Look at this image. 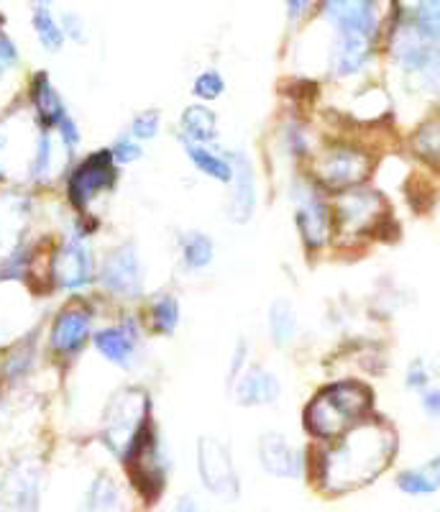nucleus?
<instances>
[{"mask_svg": "<svg viewBox=\"0 0 440 512\" xmlns=\"http://www.w3.org/2000/svg\"><path fill=\"white\" fill-rule=\"evenodd\" d=\"M18 62V52L16 47H13V41L8 39V36L0 34V77L6 75L11 67H16Z\"/></svg>", "mask_w": 440, "mask_h": 512, "instance_id": "38", "label": "nucleus"}, {"mask_svg": "<svg viewBox=\"0 0 440 512\" xmlns=\"http://www.w3.org/2000/svg\"><path fill=\"white\" fill-rule=\"evenodd\" d=\"M116 177V159H113L110 149L90 154L85 162L77 164V169L70 177V185H67L72 205H75V208L90 205L98 198L100 192L110 190V187L116 185Z\"/></svg>", "mask_w": 440, "mask_h": 512, "instance_id": "9", "label": "nucleus"}, {"mask_svg": "<svg viewBox=\"0 0 440 512\" xmlns=\"http://www.w3.org/2000/svg\"><path fill=\"white\" fill-rule=\"evenodd\" d=\"M57 131H59V136H62V141H64V146H67V149H75V146L80 144V128H77L75 118H72V116L64 118V121L59 123Z\"/></svg>", "mask_w": 440, "mask_h": 512, "instance_id": "39", "label": "nucleus"}, {"mask_svg": "<svg viewBox=\"0 0 440 512\" xmlns=\"http://www.w3.org/2000/svg\"><path fill=\"white\" fill-rule=\"evenodd\" d=\"M110 154H113L116 164H131V162H136L141 154H144V149H141V144L134 139V136L123 134L121 139H116V144H113Z\"/></svg>", "mask_w": 440, "mask_h": 512, "instance_id": "35", "label": "nucleus"}, {"mask_svg": "<svg viewBox=\"0 0 440 512\" xmlns=\"http://www.w3.org/2000/svg\"><path fill=\"white\" fill-rule=\"evenodd\" d=\"M397 448L392 428L384 423H359L320 461V487L330 495H346L366 487L389 466Z\"/></svg>", "mask_w": 440, "mask_h": 512, "instance_id": "1", "label": "nucleus"}, {"mask_svg": "<svg viewBox=\"0 0 440 512\" xmlns=\"http://www.w3.org/2000/svg\"><path fill=\"white\" fill-rule=\"evenodd\" d=\"M405 384H407V390L417 392V395H423L425 390H430V387H433V372H430L428 361L425 359L412 361L405 372Z\"/></svg>", "mask_w": 440, "mask_h": 512, "instance_id": "34", "label": "nucleus"}, {"mask_svg": "<svg viewBox=\"0 0 440 512\" xmlns=\"http://www.w3.org/2000/svg\"><path fill=\"white\" fill-rule=\"evenodd\" d=\"M29 223V203L21 195H0V264H8L21 251V239Z\"/></svg>", "mask_w": 440, "mask_h": 512, "instance_id": "17", "label": "nucleus"}, {"mask_svg": "<svg viewBox=\"0 0 440 512\" xmlns=\"http://www.w3.org/2000/svg\"><path fill=\"white\" fill-rule=\"evenodd\" d=\"M318 177L325 187H338V190H354L371 172V157L351 144H336L325 149L318 157Z\"/></svg>", "mask_w": 440, "mask_h": 512, "instance_id": "6", "label": "nucleus"}, {"mask_svg": "<svg viewBox=\"0 0 440 512\" xmlns=\"http://www.w3.org/2000/svg\"><path fill=\"white\" fill-rule=\"evenodd\" d=\"M93 328V315L82 305H70L57 315L52 326V349L62 356L77 354Z\"/></svg>", "mask_w": 440, "mask_h": 512, "instance_id": "19", "label": "nucleus"}, {"mask_svg": "<svg viewBox=\"0 0 440 512\" xmlns=\"http://www.w3.org/2000/svg\"><path fill=\"white\" fill-rule=\"evenodd\" d=\"M256 454H259V466L269 477L284 479V482H300L305 477V451L297 448L284 433H261L259 443H256Z\"/></svg>", "mask_w": 440, "mask_h": 512, "instance_id": "8", "label": "nucleus"}, {"mask_svg": "<svg viewBox=\"0 0 440 512\" xmlns=\"http://www.w3.org/2000/svg\"><path fill=\"white\" fill-rule=\"evenodd\" d=\"M182 149H185L187 159L192 162V167L200 172V175L210 177L215 182H223V185H231L233 180V162L228 154H218L215 149L205 144H192V141L182 139Z\"/></svg>", "mask_w": 440, "mask_h": 512, "instance_id": "22", "label": "nucleus"}, {"mask_svg": "<svg viewBox=\"0 0 440 512\" xmlns=\"http://www.w3.org/2000/svg\"><path fill=\"white\" fill-rule=\"evenodd\" d=\"M233 162L231 192H228V218L233 223H249L259 205L256 167L246 152H228Z\"/></svg>", "mask_w": 440, "mask_h": 512, "instance_id": "14", "label": "nucleus"}, {"mask_svg": "<svg viewBox=\"0 0 440 512\" xmlns=\"http://www.w3.org/2000/svg\"><path fill=\"white\" fill-rule=\"evenodd\" d=\"M374 41L359 34H336L330 41L328 67L336 77H354L371 62Z\"/></svg>", "mask_w": 440, "mask_h": 512, "instance_id": "16", "label": "nucleus"}, {"mask_svg": "<svg viewBox=\"0 0 440 512\" xmlns=\"http://www.w3.org/2000/svg\"><path fill=\"white\" fill-rule=\"evenodd\" d=\"M223 93H226V77L220 75L218 70L200 72V75L195 77V82H192V95L205 100V103L218 100Z\"/></svg>", "mask_w": 440, "mask_h": 512, "instance_id": "31", "label": "nucleus"}, {"mask_svg": "<svg viewBox=\"0 0 440 512\" xmlns=\"http://www.w3.org/2000/svg\"><path fill=\"white\" fill-rule=\"evenodd\" d=\"M182 139L192 144H213L218 139V116L205 103H192L182 111L180 118Z\"/></svg>", "mask_w": 440, "mask_h": 512, "instance_id": "24", "label": "nucleus"}, {"mask_svg": "<svg viewBox=\"0 0 440 512\" xmlns=\"http://www.w3.org/2000/svg\"><path fill=\"white\" fill-rule=\"evenodd\" d=\"M195 464L197 477L215 500L228 502V505L241 500V474H238L228 443L215 436L197 438Z\"/></svg>", "mask_w": 440, "mask_h": 512, "instance_id": "4", "label": "nucleus"}, {"mask_svg": "<svg viewBox=\"0 0 440 512\" xmlns=\"http://www.w3.org/2000/svg\"><path fill=\"white\" fill-rule=\"evenodd\" d=\"M420 405H423V413L428 418H440V387H430L420 395Z\"/></svg>", "mask_w": 440, "mask_h": 512, "instance_id": "40", "label": "nucleus"}, {"mask_svg": "<svg viewBox=\"0 0 440 512\" xmlns=\"http://www.w3.org/2000/svg\"><path fill=\"white\" fill-rule=\"evenodd\" d=\"M159 128H162V113H159V111H141L139 116L131 121L128 134L134 136L136 141H151L154 136L159 134Z\"/></svg>", "mask_w": 440, "mask_h": 512, "instance_id": "33", "label": "nucleus"}, {"mask_svg": "<svg viewBox=\"0 0 440 512\" xmlns=\"http://www.w3.org/2000/svg\"><path fill=\"white\" fill-rule=\"evenodd\" d=\"M394 484L407 497H433L440 489V454L428 459L425 464L400 472Z\"/></svg>", "mask_w": 440, "mask_h": 512, "instance_id": "23", "label": "nucleus"}, {"mask_svg": "<svg viewBox=\"0 0 440 512\" xmlns=\"http://www.w3.org/2000/svg\"><path fill=\"white\" fill-rule=\"evenodd\" d=\"M59 24H62L64 36H70V39L75 41H85V21H82L75 11H64Z\"/></svg>", "mask_w": 440, "mask_h": 512, "instance_id": "37", "label": "nucleus"}, {"mask_svg": "<svg viewBox=\"0 0 440 512\" xmlns=\"http://www.w3.org/2000/svg\"><path fill=\"white\" fill-rule=\"evenodd\" d=\"M282 397V379L267 367H249L233 382V400L241 408H264Z\"/></svg>", "mask_w": 440, "mask_h": 512, "instance_id": "18", "label": "nucleus"}, {"mask_svg": "<svg viewBox=\"0 0 440 512\" xmlns=\"http://www.w3.org/2000/svg\"><path fill=\"white\" fill-rule=\"evenodd\" d=\"M180 318V300L174 295H159L151 303V326H154L157 333H162V336H172L177 331V326H180Z\"/></svg>", "mask_w": 440, "mask_h": 512, "instance_id": "29", "label": "nucleus"}, {"mask_svg": "<svg viewBox=\"0 0 440 512\" xmlns=\"http://www.w3.org/2000/svg\"><path fill=\"white\" fill-rule=\"evenodd\" d=\"M182 267L187 272H205L215 262V244L205 231H187L180 239Z\"/></svg>", "mask_w": 440, "mask_h": 512, "instance_id": "27", "label": "nucleus"}, {"mask_svg": "<svg viewBox=\"0 0 440 512\" xmlns=\"http://www.w3.org/2000/svg\"><path fill=\"white\" fill-rule=\"evenodd\" d=\"M34 29L36 34H39L41 47L49 49V52H59V49H62L64 31L62 24L57 21V16H54L52 6H44V3L34 6Z\"/></svg>", "mask_w": 440, "mask_h": 512, "instance_id": "28", "label": "nucleus"}, {"mask_svg": "<svg viewBox=\"0 0 440 512\" xmlns=\"http://www.w3.org/2000/svg\"><path fill=\"white\" fill-rule=\"evenodd\" d=\"M412 149L420 159L440 167V121H428L412 136Z\"/></svg>", "mask_w": 440, "mask_h": 512, "instance_id": "30", "label": "nucleus"}, {"mask_svg": "<svg viewBox=\"0 0 440 512\" xmlns=\"http://www.w3.org/2000/svg\"><path fill=\"white\" fill-rule=\"evenodd\" d=\"M41 469L34 461H18L0 482V512H39Z\"/></svg>", "mask_w": 440, "mask_h": 512, "instance_id": "12", "label": "nucleus"}, {"mask_svg": "<svg viewBox=\"0 0 440 512\" xmlns=\"http://www.w3.org/2000/svg\"><path fill=\"white\" fill-rule=\"evenodd\" d=\"M136 346H139V333L136 328L128 323V326H113L105 328L95 336V349L116 367L128 369L136 359Z\"/></svg>", "mask_w": 440, "mask_h": 512, "instance_id": "20", "label": "nucleus"}, {"mask_svg": "<svg viewBox=\"0 0 440 512\" xmlns=\"http://www.w3.org/2000/svg\"><path fill=\"white\" fill-rule=\"evenodd\" d=\"M95 274L93 251L80 236L64 241L52 256V280L57 282L62 290H82L90 285Z\"/></svg>", "mask_w": 440, "mask_h": 512, "instance_id": "13", "label": "nucleus"}, {"mask_svg": "<svg viewBox=\"0 0 440 512\" xmlns=\"http://www.w3.org/2000/svg\"><path fill=\"white\" fill-rule=\"evenodd\" d=\"M387 216V200L371 187H354L338 198V223L348 233H364L377 228Z\"/></svg>", "mask_w": 440, "mask_h": 512, "instance_id": "11", "label": "nucleus"}, {"mask_svg": "<svg viewBox=\"0 0 440 512\" xmlns=\"http://www.w3.org/2000/svg\"><path fill=\"white\" fill-rule=\"evenodd\" d=\"M77 512H126L121 489L108 474H98L87 487Z\"/></svg>", "mask_w": 440, "mask_h": 512, "instance_id": "25", "label": "nucleus"}, {"mask_svg": "<svg viewBox=\"0 0 440 512\" xmlns=\"http://www.w3.org/2000/svg\"><path fill=\"white\" fill-rule=\"evenodd\" d=\"M323 13L336 34H359L369 39L379 36V6L371 0H336L325 3Z\"/></svg>", "mask_w": 440, "mask_h": 512, "instance_id": "15", "label": "nucleus"}, {"mask_svg": "<svg viewBox=\"0 0 440 512\" xmlns=\"http://www.w3.org/2000/svg\"><path fill=\"white\" fill-rule=\"evenodd\" d=\"M100 282L110 295L139 297L146 282V267L139 249L134 244H123L110 251L100 269Z\"/></svg>", "mask_w": 440, "mask_h": 512, "instance_id": "7", "label": "nucleus"}, {"mask_svg": "<svg viewBox=\"0 0 440 512\" xmlns=\"http://www.w3.org/2000/svg\"><path fill=\"white\" fill-rule=\"evenodd\" d=\"M31 100H34L36 118H39L41 128H59V123L70 116L62 103V95L54 90L47 72H39V75L34 77V85H31Z\"/></svg>", "mask_w": 440, "mask_h": 512, "instance_id": "21", "label": "nucleus"}, {"mask_svg": "<svg viewBox=\"0 0 440 512\" xmlns=\"http://www.w3.org/2000/svg\"><path fill=\"white\" fill-rule=\"evenodd\" d=\"M149 395L141 387H126L108 402L103 418L105 446L123 461L134 454L141 438L151 428L149 423Z\"/></svg>", "mask_w": 440, "mask_h": 512, "instance_id": "3", "label": "nucleus"}, {"mask_svg": "<svg viewBox=\"0 0 440 512\" xmlns=\"http://www.w3.org/2000/svg\"><path fill=\"white\" fill-rule=\"evenodd\" d=\"M246 359H249V346H246V338H238V344H236V349H233V356H231V367H228V379H231V384L246 372Z\"/></svg>", "mask_w": 440, "mask_h": 512, "instance_id": "36", "label": "nucleus"}, {"mask_svg": "<svg viewBox=\"0 0 440 512\" xmlns=\"http://www.w3.org/2000/svg\"><path fill=\"white\" fill-rule=\"evenodd\" d=\"M412 24L423 31V34H428L430 39L440 41V0H428V3L415 6Z\"/></svg>", "mask_w": 440, "mask_h": 512, "instance_id": "32", "label": "nucleus"}, {"mask_svg": "<svg viewBox=\"0 0 440 512\" xmlns=\"http://www.w3.org/2000/svg\"><path fill=\"white\" fill-rule=\"evenodd\" d=\"M269 336L277 346H290L300 333V313L287 297H277L269 308Z\"/></svg>", "mask_w": 440, "mask_h": 512, "instance_id": "26", "label": "nucleus"}, {"mask_svg": "<svg viewBox=\"0 0 440 512\" xmlns=\"http://www.w3.org/2000/svg\"><path fill=\"white\" fill-rule=\"evenodd\" d=\"M126 464L131 466V477H134V484L141 495L149 497V500L162 497L164 482H167V459H164L154 428L146 431V436L141 438L134 454L128 456Z\"/></svg>", "mask_w": 440, "mask_h": 512, "instance_id": "10", "label": "nucleus"}, {"mask_svg": "<svg viewBox=\"0 0 440 512\" xmlns=\"http://www.w3.org/2000/svg\"><path fill=\"white\" fill-rule=\"evenodd\" d=\"M172 512H200V502H197L192 495H182L180 500L174 502Z\"/></svg>", "mask_w": 440, "mask_h": 512, "instance_id": "41", "label": "nucleus"}, {"mask_svg": "<svg viewBox=\"0 0 440 512\" xmlns=\"http://www.w3.org/2000/svg\"><path fill=\"white\" fill-rule=\"evenodd\" d=\"M292 203H295L297 231L307 249H323L333 231V216L323 200V192L310 182H297L292 187Z\"/></svg>", "mask_w": 440, "mask_h": 512, "instance_id": "5", "label": "nucleus"}, {"mask_svg": "<svg viewBox=\"0 0 440 512\" xmlns=\"http://www.w3.org/2000/svg\"><path fill=\"white\" fill-rule=\"evenodd\" d=\"M371 408V392L361 382H338L310 400L305 410V428L313 436L336 438L346 436L351 428L364 423Z\"/></svg>", "mask_w": 440, "mask_h": 512, "instance_id": "2", "label": "nucleus"}]
</instances>
